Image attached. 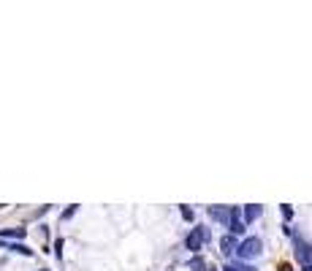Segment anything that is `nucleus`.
Returning a JSON list of instances; mask_svg holds the SVG:
<instances>
[{
    "label": "nucleus",
    "instance_id": "1",
    "mask_svg": "<svg viewBox=\"0 0 312 271\" xmlns=\"http://www.w3.org/2000/svg\"><path fill=\"white\" fill-rule=\"evenodd\" d=\"M261 250H263V244H261V239H255V236H250V239H245L239 244V250H236V255L242 258V261H252V258H258L261 255Z\"/></svg>",
    "mask_w": 312,
    "mask_h": 271
},
{
    "label": "nucleus",
    "instance_id": "2",
    "mask_svg": "<svg viewBox=\"0 0 312 271\" xmlns=\"http://www.w3.org/2000/svg\"><path fill=\"white\" fill-rule=\"evenodd\" d=\"M206 239H209L206 228H193V230H190V236H187V250H190V252H198L201 244H204Z\"/></svg>",
    "mask_w": 312,
    "mask_h": 271
},
{
    "label": "nucleus",
    "instance_id": "3",
    "mask_svg": "<svg viewBox=\"0 0 312 271\" xmlns=\"http://www.w3.org/2000/svg\"><path fill=\"white\" fill-rule=\"evenodd\" d=\"M220 250H223V255H234L236 250H239V241H236V236H223L220 239Z\"/></svg>",
    "mask_w": 312,
    "mask_h": 271
},
{
    "label": "nucleus",
    "instance_id": "4",
    "mask_svg": "<svg viewBox=\"0 0 312 271\" xmlns=\"http://www.w3.org/2000/svg\"><path fill=\"white\" fill-rule=\"evenodd\" d=\"M296 258L302 261V266H312V244H299Z\"/></svg>",
    "mask_w": 312,
    "mask_h": 271
},
{
    "label": "nucleus",
    "instance_id": "5",
    "mask_svg": "<svg viewBox=\"0 0 312 271\" xmlns=\"http://www.w3.org/2000/svg\"><path fill=\"white\" fill-rule=\"evenodd\" d=\"M231 236H239V233H245V222L239 220V209H231Z\"/></svg>",
    "mask_w": 312,
    "mask_h": 271
},
{
    "label": "nucleus",
    "instance_id": "6",
    "mask_svg": "<svg viewBox=\"0 0 312 271\" xmlns=\"http://www.w3.org/2000/svg\"><path fill=\"white\" fill-rule=\"evenodd\" d=\"M209 215L215 217L217 222H228V225H231V209H220V206H209Z\"/></svg>",
    "mask_w": 312,
    "mask_h": 271
},
{
    "label": "nucleus",
    "instance_id": "7",
    "mask_svg": "<svg viewBox=\"0 0 312 271\" xmlns=\"http://www.w3.org/2000/svg\"><path fill=\"white\" fill-rule=\"evenodd\" d=\"M25 233H27L25 228H5V230H0L3 239H25Z\"/></svg>",
    "mask_w": 312,
    "mask_h": 271
},
{
    "label": "nucleus",
    "instance_id": "8",
    "mask_svg": "<svg viewBox=\"0 0 312 271\" xmlns=\"http://www.w3.org/2000/svg\"><path fill=\"white\" fill-rule=\"evenodd\" d=\"M261 206H258V204H250V206H247V209H245V220L247 222H252V220H258V217H261Z\"/></svg>",
    "mask_w": 312,
    "mask_h": 271
},
{
    "label": "nucleus",
    "instance_id": "9",
    "mask_svg": "<svg viewBox=\"0 0 312 271\" xmlns=\"http://www.w3.org/2000/svg\"><path fill=\"white\" fill-rule=\"evenodd\" d=\"M8 250H11V252H19V255H27V258L33 255V250H30V247H25V244H16V241L8 247Z\"/></svg>",
    "mask_w": 312,
    "mask_h": 271
},
{
    "label": "nucleus",
    "instance_id": "10",
    "mask_svg": "<svg viewBox=\"0 0 312 271\" xmlns=\"http://www.w3.org/2000/svg\"><path fill=\"white\" fill-rule=\"evenodd\" d=\"M179 212H182V217H185V220H187V222H193V209H187V206H179Z\"/></svg>",
    "mask_w": 312,
    "mask_h": 271
},
{
    "label": "nucleus",
    "instance_id": "11",
    "mask_svg": "<svg viewBox=\"0 0 312 271\" xmlns=\"http://www.w3.org/2000/svg\"><path fill=\"white\" fill-rule=\"evenodd\" d=\"M55 255H57V258L62 255V239H57V241H55Z\"/></svg>",
    "mask_w": 312,
    "mask_h": 271
},
{
    "label": "nucleus",
    "instance_id": "12",
    "mask_svg": "<svg viewBox=\"0 0 312 271\" xmlns=\"http://www.w3.org/2000/svg\"><path fill=\"white\" fill-rule=\"evenodd\" d=\"M282 215H285V217H288V220H291V217H293V209H291V206H288V204H285V206H282Z\"/></svg>",
    "mask_w": 312,
    "mask_h": 271
},
{
    "label": "nucleus",
    "instance_id": "13",
    "mask_svg": "<svg viewBox=\"0 0 312 271\" xmlns=\"http://www.w3.org/2000/svg\"><path fill=\"white\" fill-rule=\"evenodd\" d=\"M223 271H242V269H239V266H225Z\"/></svg>",
    "mask_w": 312,
    "mask_h": 271
},
{
    "label": "nucleus",
    "instance_id": "14",
    "mask_svg": "<svg viewBox=\"0 0 312 271\" xmlns=\"http://www.w3.org/2000/svg\"><path fill=\"white\" fill-rule=\"evenodd\" d=\"M280 271H291V266H280Z\"/></svg>",
    "mask_w": 312,
    "mask_h": 271
},
{
    "label": "nucleus",
    "instance_id": "15",
    "mask_svg": "<svg viewBox=\"0 0 312 271\" xmlns=\"http://www.w3.org/2000/svg\"><path fill=\"white\" fill-rule=\"evenodd\" d=\"M304 271H312V266H304Z\"/></svg>",
    "mask_w": 312,
    "mask_h": 271
},
{
    "label": "nucleus",
    "instance_id": "16",
    "mask_svg": "<svg viewBox=\"0 0 312 271\" xmlns=\"http://www.w3.org/2000/svg\"><path fill=\"white\" fill-rule=\"evenodd\" d=\"M0 247H5V244H3V241H0Z\"/></svg>",
    "mask_w": 312,
    "mask_h": 271
},
{
    "label": "nucleus",
    "instance_id": "17",
    "mask_svg": "<svg viewBox=\"0 0 312 271\" xmlns=\"http://www.w3.org/2000/svg\"><path fill=\"white\" fill-rule=\"evenodd\" d=\"M209 271H215V269H209Z\"/></svg>",
    "mask_w": 312,
    "mask_h": 271
}]
</instances>
